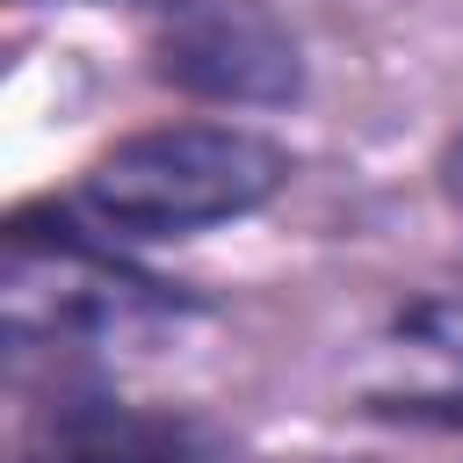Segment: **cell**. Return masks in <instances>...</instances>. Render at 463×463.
I'll return each instance as SVG.
<instances>
[{"label":"cell","mask_w":463,"mask_h":463,"mask_svg":"<svg viewBox=\"0 0 463 463\" xmlns=\"http://www.w3.org/2000/svg\"><path fill=\"white\" fill-rule=\"evenodd\" d=\"M434 174H441V195H449V203L463 210V130H456V137L441 145V166H434Z\"/></svg>","instance_id":"obj_6"},{"label":"cell","mask_w":463,"mask_h":463,"mask_svg":"<svg viewBox=\"0 0 463 463\" xmlns=\"http://www.w3.org/2000/svg\"><path fill=\"white\" fill-rule=\"evenodd\" d=\"M383 405L463 427V304H412L383 347Z\"/></svg>","instance_id":"obj_5"},{"label":"cell","mask_w":463,"mask_h":463,"mask_svg":"<svg viewBox=\"0 0 463 463\" xmlns=\"http://www.w3.org/2000/svg\"><path fill=\"white\" fill-rule=\"evenodd\" d=\"M282 188H289V152L268 130L181 116V123H145L109 152H94L72 188V217L116 246H152V239H195L239 224L268 210Z\"/></svg>","instance_id":"obj_1"},{"label":"cell","mask_w":463,"mask_h":463,"mask_svg":"<svg viewBox=\"0 0 463 463\" xmlns=\"http://www.w3.org/2000/svg\"><path fill=\"white\" fill-rule=\"evenodd\" d=\"M0 304H7L14 354H36V347H51V354L137 347V340H159L188 318V304L159 275H137L123 260V246L87 232L80 217H58L51 232L36 217L7 224Z\"/></svg>","instance_id":"obj_2"},{"label":"cell","mask_w":463,"mask_h":463,"mask_svg":"<svg viewBox=\"0 0 463 463\" xmlns=\"http://www.w3.org/2000/svg\"><path fill=\"white\" fill-rule=\"evenodd\" d=\"M152 72L210 109H289L304 94V51L260 0H159Z\"/></svg>","instance_id":"obj_3"},{"label":"cell","mask_w":463,"mask_h":463,"mask_svg":"<svg viewBox=\"0 0 463 463\" xmlns=\"http://www.w3.org/2000/svg\"><path fill=\"white\" fill-rule=\"evenodd\" d=\"M29 449L36 463H210L188 420H166L101 391H58L36 412Z\"/></svg>","instance_id":"obj_4"}]
</instances>
